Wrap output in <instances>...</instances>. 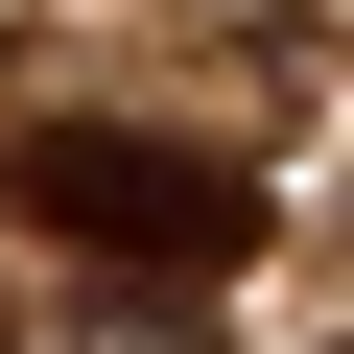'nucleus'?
Listing matches in <instances>:
<instances>
[{
  "mask_svg": "<svg viewBox=\"0 0 354 354\" xmlns=\"http://www.w3.org/2000/svg\"><path fill=\"white\" fill-rule=\"evenodd\" d=\"M0 189H24V236H71V260H118V283H213V260L260 236V165H236V142H165V118H24Z\"/></svg>",
  "mask_w": 354,
  "mask_h": 354,
  "instance_id": "f257e3e1",
  "label": "nucleus"
}]
</instances>
